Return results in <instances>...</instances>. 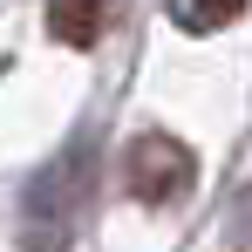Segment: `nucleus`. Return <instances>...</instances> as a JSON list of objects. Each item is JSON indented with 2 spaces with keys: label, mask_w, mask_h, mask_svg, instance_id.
I'll return each instance as SVG.
<instances>
[{
  "label": "nucleus",
  "mask_w": 252,
  "mask_h": 252,
  "mask_svg": "<svg viewBox=\"0 0 252 252\" xmlns=\"http://www.w3.org/2000/svg\"><path fill=\"white\" fill-rule=\"evenodd\" d=\"M239 14H246V0H184L177 7L184 28H218V21H239Z\"/></svg>",
  "instance_id": "4"
},
{
  "label": "nucleus",
  "mask_w": 252,
  "mask_h": 252,
  "mask_svg": "<svg viewBox=\"0 0 252 252\" xmlns=\"http://www.w3.org/2000/svg\"><path fill=\"white\" fill-rule=\"evenodd\" d=\"M82 211H89V164L82 157L48 164L28 184V205H21V246L28 252H68Z\"/></svg>",
  "instance_id": "1"
},
{
  "label": "nucleus",
  "mask_w": 252,
  "mask_h": 252,
  "mask_svg": "<svg viewBox=\"0 0 252 252\" xmlns=\"http://www.w3.org/2000/svg\"><path fill=\"white\" fill-rule=\"evenodd\" d=\"M191 177H198L191 143H177V136H164V129H143V136L123 150V184H129L136 205H170V198H184Z\"/></svg>",
  "instance_id": "2"
},
{
  "label": "nucleus",
  "mask_w": 252,
  "mask_h": 252,
  "mask_svg": "<svg viewBox=\"0 0 252 252\" xmlns=\"http://www.w3.org/2000/svg\"><path fill=\"white\" fill-rule=\"evenodd\" d=\"M48 34L68 48H89L102 34V0H48Z\"/></svg>",
  "instance_id": "3"
}]
</instances>
